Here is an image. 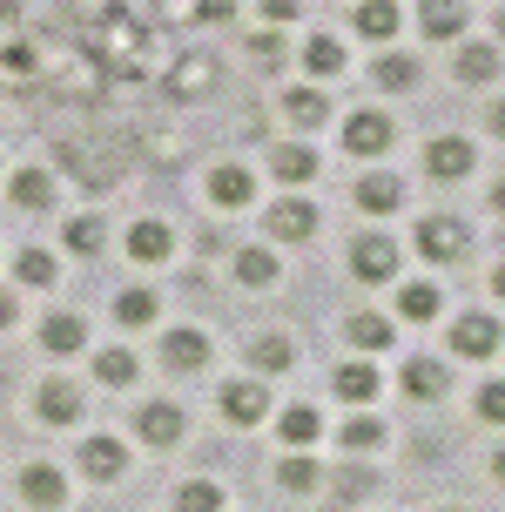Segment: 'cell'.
I'll use <instances>...</instances> for the list:
<instances>
[{"label":"cell","instance_id":"6da1fadb","mask_svg":"<svg viewBox=\"0 0 505 512\" xmlns=\"http://www.w3.org/2000/svg\"><path fill=\"white\" fill-rule=\"evenodd\" d=\"M75 465H81V479L108 486V479H122V472H128V445H122V438H88V445L75 452Z\"/></svg>","mask_w":505,"mask_h":512},{"label":"cell","instance_id":"7a4b0ae2","mask_svg":"<svg viewBox=\"0 0 505 512\" xmlns=\"http://www.w3.org/2000/svg\"><path fill=\"white\" fill-rule=\"evenodd\" d=\"M34 411H41L48 425H75L81 411H88V391H81V384H68V378H48L41 391H34Z\"/></svg>","mask_w":505,"mask_h":512},{"label":"cell","instance_id":"3957f363","mask_svg":"<svg viewBox=\"0 0 505 512\" xmlns=\"http://www.w3.org/2000/svg\"><path fill=\"white\" fill-rule=\"evenodd\" d=\"M391 135H398V128H391V115L357 108L351 122H344V149H351V155H384V149H391Z\"/></svg>","mask_w":505,"mask_h":512},{"label":"cell","instance_id":"277c9868","mask_svg":"<svg viewBox=\"0 0 505 512\" xmlns=\"http://www.w3.org/2000/svg\"><path fill=\"white\" fill-rule=\"evenodd\" d=\"M351 270L364 283H391V270H398V243H391V236H357L351 243Z\"/></svg>","mask_w":505,"mask_h":512},{"label":"cell","instance_id":"5b68a950","mask_svg":"<svg viewBox=\"0 0 505 512\" xmlns=\"http://www.w3.org/2000/svg\"><path fill=\"white\" fill-rule=\"evenodd\" d=\"M223 418L229 425H263V418H270V391H263L256 378L223 384Z\"/></svg>","mask_w":505,"mask_h":512},{"label":"cell","instance_id":"8992f818","mask_svg":"<svg viewBox=\"0 0 505 512\" xmlns=\"http://www.w3.org/2000/svg\"><path fill=\"white\" fill-rule=\"evenodd\" d=\"M472 162H479V155H472V142H465V135H438V142L425 149V169H431L438 182L472 176Z\"/></svg>","mask_w":505,"mask_h":512},{"label":"cell","instance_id":"52a82bcc","mask_svg":"<svg viewBox=\"0 0 505 512\" xmlns=\"http://www.w3.org/2000/svg\"><path fill=\"white\" fill-rule=\"evenodd\" d=\"M21 499H27V506H41V512H54L61 499H68V479H61L48 459H34V465H21Z\"/></svg>","mask_w":505,"mask_h":512},{"label":"cell","instance_id":"ba28073f","mask_svg":"<svg viewBox=\"0 0 505 512\" xmlns=\"http://www.w3.org/2000/svg\"><path fill=\"white\" fill-rule=\"evenodd\" d=\"M418 250H425L431 263H452V256H465V223H458V216H431L425 230H418Z\"/></svg>","mask_w":505,"mask_h":512},{"label":"cell","instance_id":"9c48e42d","mask_svg":"<svg viewBox=\"0 0 505 512\" xmlns=\"http://www.w3.org/2000/svg\"><path fill=\"white\" fill-rule=\"evenodd\" d=\"M135 432H142V445H176L182 438V411L169 405V398H155V405L135 411Z\"/></svg>","mask_w":505,"mask_h":512},{"label":"cell","instance_id":"30bf717a","mask_svg":"<svg viewBox=\"0 0 505 512\" xmlns=\"http://www.w3.org/2000/svg\"><path fill=\"white\" fill-rule=\"evenodd\" d=\"M452 351L458 358H492V351H499V324H492V317H458Z\"/></svg>","mask_w":505,"mask_h":512},{"label":"cell","instance_id":"8fae6325","mask_svg":"<svg viewBox=\"0 0 505 512\" xmlns=\"http://www.w3.org/2000/svg\"><path fill=\"white\" fill-rule=\"evenodd\" d=\"M250 189H256V176H250V169H236V162L209 169V203H216V209H243V203H250Z\"/></svg>","mask_w":505,"mask_h":512},{"label":"cell","instance_id":"7c38bea8","mask_svg":"<svg viewBox=\"0 0 505 512\" xmlns=\"http://www.w3.org/2000/svg\"><path fill=\"white\" fill-rule=\"evenodd\" d=\"M162 358H169V371H196V364H209V337H202L196 324H182V331H169Z\"/></svg>","mask_w":505,"mask_h":512},{"label":"cell","instance_id":"4fadbf2b","mask_svg":"<svg viewBox=\"0 0 505 512\" xmlns=\"http://www.w3.org/2000/svg\"><path fill=\"white\" fill-rule=\"evenodd\" d=\"M310 230H317V209H310V203H297V196L270 209V236H277V243H303Z\"/></svg>","mask_w":505,"mask_h":512},{"label":"cell","instance_id":"5bb4252c","mask_svg":"<svg viewBox=\"0 0 505 512\" xmlns=\"http://www.w3.org/2000/svg\"><path fill=\"white\" fill-rule=\"evenodd\" d=\"M418 27H425L431 41H458V34H465V7H458V0H425V7H418Z\"/></svg>","mask_w":505,"mask_h":512},{"label":"cell","instance_id":"9a60e30c","mask_svg":"<svg viewBox=\"0 0 505 512\" xmlns=\"http://www.w3.org/2000/svg\"><path fill=\"white\" fill-rule=\"evenodd\" d=\"M404 203V182L398 176H357V209H371V216H384V209H398Z\"/></svg>","mask_w":505,"mask_h":512},{"label":"cell","instance_id":"2e32d148","mask_svg":"<svg viewBox=\"0 0 505 512\" xmlns=\"http://www.w3.org/2000/svg\"><path fill=\"white\" fill-rule=\"evenodd\" d=\"M41 344H48L54 358H68V351H81V344H88V324L61 310V317H48V324H41Z\"/></svg>","mask_w":505,"mask_h":512},{"label":"cell","instance_id":"e0dca14e","mask_svg":"<svg viewBox=\"0 0 505 512\" xmlns=\"http://www.w3.org/2000/svg\"><path fill=\"white\" fill-rule=\"evenodd\" d=\"M169 250H176V236L162 230V223H135V230H128V256H135V263H162Z\"/></svg>","mask_w":505,"mask_h":512},{"label":"cell","instance_id":"ac0fdd59","mask_svg":"<svg viewBox=\"0 0 505 512\" xmlns=\"http://www.w3.org/2000/svg\"><path fill=\"white\" fill-rule=\"evenodd\" d=\"M270 169H277V182H290V189H297V182L317 176V155L303 149V142H283V149L270 155Z\"/></svg>","mask_w":505,"mask_h":512},{"label":"cell","instance_id":"d6986e66","mask_svg":"<svg viewBox=\"0 0 505 512\" xmlns=\"http://www.w3.org/2000/svg\"><path fill=\"white\" fill-rule=\"evenodd\" d=\"M337 398H344V405H371V398H378V371H371V364H344V371H337Z\"/></svg>","mask_w":505,"mask_h":512},{"label":"cell","instance_id":"ffe728a7","mask_svg":"<svg viewBox=\"0 0 505 512\" xmlns=\"http://www.w3.org/2000/svg\"><path fill=\"white\" fill-rule=\"evenodd\" d=\"M155 310H162V297H155V290H122V297H115V317H122L128 331L155 324Z\"/></svg>","mask_w":505,"mask_h":512},{"label":"cell","instance_id":"44dd1931","mask_svg":"<svg viewBox=\"0 0 505 512\" xmlns=\"http://www.w3.org/2000/svg\"><path fill=\"white\" fill-rule=\"evenodd\" d=\"M357 34L391 41V34H398V7H391V0H364V7H357Z\"/></svg>","mask_w":505,"mask_h":512},{"label":"cell","instance_id":"7402d4cb","mask_svg":"<svg viewBox=\"0 0 505 512\" xmlns=\"http://www.w3.org/2000/svg\"><path fill=\"white\" fill-rule=\"evenodd\" d=\"M250 364L256 371H290V364H297V344H290V337H256Z\"/></svg>","mask_w":505,"mask_h":512},{"label":"cell","instance_id":"603a6c76","mask_svg":"<svg viewBox=\"0 0 505 512\" xmlns=\"http://www.w3.org/2000/svg\"><path fill=\"white\" fill-rule=\"evenodd\" d=\"M404 391H411V398H438V391H445V364L411 358L404 364Z\"/></svg>","mask_w":505,"mask_h":512},{"label":"cell","instance_id":"cb8c5ba5","mask_svg":"<svg viewBox=\"0 0 505 512\" xmlns=\"http://www.w3.org/2000/svg\"><path fill=\"white\" fill-rule=\"evenodd\" d=\"M398 317L431 324V317H438V290H431V283H404V290H398Z\"/></svg>","mask_w":505,"mask_h":512},{"label":"cell","instance_id":"d4e9b609","mask_svg":"<svg viewBox=\"0 0 505 512\" xmlns=\"http://www.w3.org/2000/svg\"><path fill=\"white\" fill-rule=\"evenodd\" d=\"M277 432H283V445H310V438L324 432V418H317L310 405H290V411L277 418Z\"/></svg>","mask_w":505,"mask_h":512},{"label":"cell","instance_id":"484cf974","mask_svg":"<svg viewBox=\"0 0 505 512\" xmlns=\"http://www.w3.org/2000/svg\"><path fill=\"white\" fill-rule=\"evenodd\" d=\"M176 512H223V486H209V479L176 486Z\"/></svg>","mask_w":505,"mask_h":512},{"label":"cell","instance_id":"4316f807","mask_svg":"<svg viewBox=\"0 0 505 512\" xmlns=\"http://www.w3.org/2000/svg\"><path fill=\"white\" fill-rule=\"evenodd\" d=\"M14 203H21V209H48L54 203V182L41 176V169H21V176H14Z\"/></svg>","mask_w":505,"mask_h":512},{"label":"cell","instance_id":"83f0119b","mask_svg":"<svg viewBox=\"0 0 505 512\" xmlns=\"http://www.w3.org/2000/svg\"><path fill=\"white\" fill-rule=\"evenodd\" d=\"M283 108H290V122H303V128L330 115V102L317 95V88H290V95H283Z\"/></svg>","mask_w":505,"mask_h":512},{"label":"cell","instance_id":"f1b7e54d","mask_svg":"<svg viewBox=\"0 0 505 512\" xmlns=\"http://www.w3.org/2000/svg\"><path fill=\"white\" fill-rule=\"evenodd\" d=\"M371 75H378V88H411V81H418V61H404V54H378V61H371Z\"/></svg>","mask_w":505,"mask_h":512},{"label":"cell","instance_id":"f546056e","mask_svg":"<svg viewBox=\"0 0 505 512\" xmlns=\"http://www.w3.org/2000/svg\"><path fill=\"white\" fill-rule=\"evenodd\" d=\"M14 277L34 283V290H48V283H54V256L48 250H21V256H14Z\"/></svg>","mask_w":505,"mask_h":512},{"label":"cell","instance_id":"4dcf8cb0","mask_svg":"<svg viewBox=\"0 0 505 512\" xmlns=\"http://www.w3.org/2000/svg\"><path fill=\"white\" fill-rule=\"evenodd\" d=\"M492 75H499L492 48H458V81H492Z\"/></svg>","mask_w":505,"mask_h":512},{"label":"cell","instance_id":"1f68e13d","mask_svg":"<svg viewBox=\"0 0 505 512\" xmlns=\"http://www.w3.org/2000/svg\"><path fill=\"white\" fill-rule=\"evenodd\" d=\"M236 277L243 283H277V256L270 250H236Z\"/></svg>","mask_w":505,"mask_h":512},{"label":"cell","instance_id":"d6a6232c","mask_svg":"<svg viewBox=\"0 0 505 512\" xmlns=\"http://www.w3.org/2000/svg\"><path fill=\"white\" fill-rule=\"evenodd\" d=\"M351 344H357V351H384V344H391V324L364 310V317H351Z\"/></svg>","mask_w":505,"mask_h":512},{"label":"cell","instance_id":"836d02e7","mask_svg":"<svg viewBox=\"0 0 505 512\" xmlns=\"http://www.w3.org/2000/svg\"><path fill=\"white\" fill-rule=\"evenodd\" d=\"M95 378L101 384H135V351H101V358H95Z\"/></svg>","mask_w":505,"mask_h":512},{"label":"cell","instance_id":"e575fe53","mask_svg":"<svg viewBox=\"0 0 505 512\" xmlns=\"http://www.w3.org/2000/svg\"><path fill=\"white\" fill-rule=\"evenodd\" d=\"M303 61H310V75H337V68H344V48H337L330 34H317V41L303 48Z\"/></svg>","mask_w":505,"mask_h":512},{"label":"cell","instance_id":"d590c367","mask_svg":"<svg viewBox=\"0 0 505 512\" xmlns=\"http://www.w3.org/2000/svg\"><path fill=\"white\" fill-rule=\"evenodd\" d=\"M277 486L283 492H317V465H310V459H283L277 465Z\"/></svg>","mask_w":505,"mask_h":512},{"label":"cell","instance_id":"8d00e7d4","mask_svg":"<svg viewBox=\"0 0 505 512\" xmlns=\"http://www.w3.org/2000/svg\"><path fill=\"white\" fill-rule=\"evenodd\" d=\"M68 250H75V256L101 250V223H95V216H75V223H68Z\"/></svg>","mask_w":505,"mask_h":512},{"label":"cell","instance_id":"74e56055","mask_svg":"<svg viewBox=\"0 0 505 512\" xmlns=\"http://www.w3.org/2000/svg\"><path fill=\"white\" fill-rule=\"evenodd\" d=\"M209 81H216V61H202V54H196V61H182V75L169 81V88H176V95H189V88H209Z\"/></svg>","mask_w":505,"mask_h":512},{"label":"cell","instance_id":"f35d334b","mask_svg":"<svg viewBox=\"0 0 505 512\" xmlns=\"http://www.w3.org/2000/svg\"><path fill=\"white\" fill-rule=\"evenodd\" d=\"M479 418H485V425H505V378L479 384Z\"/></svg>","mask_w":505,"mask_h":512},{"label":"cell","instance_id":"ab89813d","mask_svg":"<svg viewBox=\"0 0 505 512\" xmlns=\"http://www.w3.org/2000/svg\"><path fill=\"white\" fill-rule=\"evenodd\" d=\"M378 438H384V425H378V418H351V425H344V445H351V452H371Z\"/></svg>","mask_w":505,"mask_h":512},{"label":"cell","instance_id":"60d3db41","mask_svg":"<svg viewBox=\"0 0 505 512\" xmlns=\"http://www.w3.org/2000/svg\"><path fill=\"white\" fill-rule=\"evenodd\" d=\"M263 14H270V21H297L303 0H263Z\"/></svg>","mask_w":505,"mask_h":512},{"label":"cell","instance_id":"b9f144b4","mask_svg":"<svg viewBox=\"0 0 505 512\" xmlns=\"http://www.w3.org/2000/svg\"><path fill=\"white\" fill-rule=\"evenodd\" d=\"M202 21H229V0H202Z\"/></svg>","mask_w":505,"mask_h":512},{"label":"cell","instance_id":"7bdbcfd3","mask_svg":"<svg viewBox=\"0 0 505 512\" xmlns=\"http://www.w3.org/2000/svg\"><path fill=\"white\" fill-rule=\"evenodd\" d=\"M0 324H14V290H0Z\"/></svg>","mask_w":505,"mask_h":512},{"label":"cell","instance_id":"ee69618b","mask_svg":"<svg viewBox=\"0 0 505 512\" xmlns=\"http://www.w3.org/2000/svg\"><path fill=\"white\" fill-rule=\"evenodd\" d=\"M492 135H499V142H505V102L492 108Z\"/></svg>","mask_w":505,"mask_h":512},{"label":"cell","instance_id":"f6af8a7d","mask_svg":"<svg viewBox=\"0 0 505 512\" xmlns=\"http://www.w3.org/2000/svg\"><path fill=\"white\" fill-rule=\"evenodd\" d=\"M492 209H499V216H505V182H499V189H492Z\"/></svg>","mask_w":505,"mask_h":512},{"label":"cell","instance_id":"bcb514c9","mask_svg":"<svg viewBox=\"0 0 505 512\" xmlns=\"http://www.w3.org/2000/svg\"><path fill=\"white\" fill-rule=\"evenodd\" d=\"M492 472H499V479H505V445H499V452H492Z\"/></svg>","mask_w":505,"mask_h":512},{"label":"cell","instance_id":"7dc6e473","mask_svg":"<svg viewBox=\"0 0 505 512\" xmlns=\"http://www.w3.org/2000/svg\"><path fill=\"white\" fill-rule=\"evenodd\" d=\"M492 290H499V297H505V263H499V277H492Z\"/></svg>","mask_w":505,"mask_h":512},{"label":"cell","instance_id":"c3c4849f","mask_svg":"<svg viewBox=\"0 0 505 512\" xmlns=\"http://www.w3.org/2000/svg\"><path fill=\"white\" fill-rule=\"evenodd\" d=\"M499 41H505V14H499Z\"/></svg>","mask_w":505,"mask_h":512},{"label":"cell","instance_id":"681fc988","mask_svg":"<svg viewBox=\"0 0 505 512\" xmlns=\"http://www.w3.org/2000/svg\"><path fill=\"white\" fill-rule=\"evenodd\" d=\"M445 512H465V506H445Z\"/></svg>","mask_w":505,"mask_h":512}]
</instances>
